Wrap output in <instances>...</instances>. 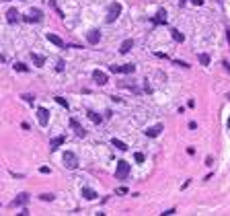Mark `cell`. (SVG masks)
<instances>
[{"instance_id":"1","label":"cell","mask_w":230,"mask_h":216,"mask_svg":"<svg viewBox=\"0 0 230 216\" xmlns=\"http://www.w3.org/2000/svg\"><path fill=\"white\" fill-rule=\"evenodd\" d=\"M132 167H130V163L127 161H117V169H115V179H125L130 175Z\"/></svg>"},{"instance_id":"2","label":"cell","mask_w":230,"mask_h":216,"mask_svg":"<svg viewBox=\"0 0 230 216\" xmlns=\"http://www.w3.org/2000/svg\"><path fill=\"white\" fill-rule=\"evenodd\" d=\"M62 161H64V167H66V169H76V167H78V158H76V154L70 152V150L64 152Z\"/></svg>"},{"instance_id":"3","label":"cell","mask_w":230,"mask_h":216,"mask_svg":"<svg viewBox=\"0 0 230 216\" xmlns=\"http://www.w3.org/2000/svg\"><path fill=\"white\" fill-rule=\"evenodd\" d=\"M23 21H27V23H39V21H43V13L39 8H31V13L25 15Z\"/></svg>"},{"instance_id":"4","label":"cell","mask_w":230,"mask_h":216,"mask_svg":"<svg viewBox=\"0 0 230 216\" xmlns=\"http://www.w3.org/2000/svg\"><path fill=\"white\" fill-rule=\"evenodd\" d=\"M119 13H121V4L119 2H113V4H109V15H107V23H113V21L119 17Z\"/></svg>"},{"instance_id":"5","label":"cell","mask_w":230,"mask_h":216,"mask_svg":"<svg viewBox=\"0 0 230 216\" xmlns=\"http://www.w3.org/2000/svg\"><path fill=\"white\" fill-rule=\"evenodd\" d=\"M37 119H39V126H47V122H49V111L45 107H39L37 109Z\"/></svg>"},{"instance_id":"6","label":"cell","mask_w":230,"mask_h":216,"mask_svg":"<svg viewBox=\"0 0 230 216\" xmlns=\"http://www.w3.org/2000/svg\"><path fill=\"white\" fill-rule=\"evenodd\" d=\"M99 39H101V31H97V29H91L86 33V41L91 45H95V43H99Z\"/></svg>"},{"instance_id":"7","label":"cell","mask_w":230,"mask_h":216,"mask_svg":"<svg viewBox=\"0 0 230 216\" xmlns=\"http://www.w3.org/2000/svg\"><path fill=\"white\" fill-rule=\"evenodd\" d=\"M162 130H164V126H162V123H156V126H152V128L146 130V136L148 138H156V136H160Z\"/></svg>"},{"instance_id":"8","label":"cell","mask_w":230,"mask_h":216,"mask_svg":"<svg viewBox=\"0 0 230 216\" xmlns=\"http://www.w3.org/2000/svg\"><path fill=\"white\" fill-rule=\"evenodd\" d=\"M47 41H49V43H54L56 48H66L64 39L60 37V35H56V33H47Z\"/></svg>"},{"instance_id":"9","label":"cell","mask_w":230,"mask_h":216,"mask_svg":"<svg viewBox=\"0 0 230 216\" xmlns=\"http://www.w3.org/2000/svg\"><path fill=\"white\" fill-rule=\"evenodd\" d=\"M19 19H21V17H19V10H17V8H8V10H6V21H8L10 25L19 23Z\"/></svg>"},{"instance_id":"10","label":"cell","mask_w":230,"mask_h":216,"mask_svg":"<svg viewBox=\"0 0 230 216\" xmlns=\"http://www.w3.org/2000/svg\"><path fill=\"white\" fill-rule=\"evenodd\" d=\"M27 202H29V193H19V196H17L15 200H12V204H10V206H12V208H17V206H25Z\"/></svg>"},{"instance_id":"11","label":"cell","mask_w":230,"mask_h":216,"mask_svg":"<svg viewBox=\"0 0 230 216\" xmlns=\"http://www.w3.org/2000/svg\"><path fill=\"white\" fill-rule=\"evenodd\" d=\"M70 126H72V128H74V132H76V136H80V138H84V136H86V130H84L82 126H80V123L76 122V119H70Z\"/></svg>"},{"instance_id":"12","label":"cell","mask_w":230,"mask_h":216,"mask_svg":"<svg viewBox=\"0 0 230 216\" xmlns=\"http://www.w3.org/2000/svg\"><path fill=\"white\" fill-rule=\"evenodd\" d=\"M164 23H167V13L164 10L156 13V17H152V25H164Z\"/></svg>"},{"instance_id":"13","label":"cell","mask_w":230,"mask_h":216,"mask_svg":"<svg viewBox=\"0 0 230 216\" xmlns=\"http://www.w3.org/2000/svg\"><path fill=\"white\" fill-rule=\"evenodd\" d=\"M64 142H66V138H64V136L51 138V140H49V148H51V150H56V148H60V146H62Z\"/></svg>"},{"instance_id":"14","label":"cell","mask_w":230,"mask_h":216,"mask_svg":"<svg viewBox=\"0 0 230 216\" xmlns=\"http://www.w3.org/2000/svg\"><path fill=\"white\" fill-rule=\"evenodd\" d=\"M93 78L97 80L99 84H107V76H105V72H101V70H95V72H93Z\"/></svg>"},{"instance_id":"15","label":"cell","mask_w":230,"mask_h":216,"mask_svg":"<svg viewBox=\"0 0 230 216\" xmlns=\"http://www.w3.org/2000/svg\"><path fill=\"white\" fill-rule=\"evenodd\" d=\"M82 196L86 198V200H95V198H99V193L95 192V189H91V187H82Z\"/></svg>"},{"instance_id":"16","label":"cell","mask_w":230,"mask_h":216,"mask_svg":"<svg viewBox=\"0 0 230 216\" xmlns=\"http://www.w3.org/2000/svg\"><path fill=\"white\" fill-rule=\"evenodd\" d=\"M171 37L177 41V43H183V41H185V35H183L181 31H177V29H171Z\"/></svg>"},{"instance_id":"17","label":"cell","mask_w":230,"mask_h":216,"mask_svg":"<svg viewBox=\"0 0 230 216\" xmlns=\"http://www.w3.org/2000/svg\"><path fill=\"white\" fill-rule=\"evenodd\" d=\"M132 48H134V41H132V39H125V41L121 43V48H119V52H121V54H127Z\"/></svg>"},{"instance_id":"18","label":"cell","mask_w":230,"mask_h":216,"mask_svg":"<svg viewBox=\"0 0 230 216\" xmlns=\"http://www.w3.org/2000/svg\"><path fill=\"white\" fill-rule=\"evenodd\" d=\"M31 60H33L35 66H43L45 64V58H43V56H39V54H31Z\"/></svg>"},{"instance_id":"19","label":"cell","mask_w":230,"mask_h":216,"mask_svg":"<svg viewBox=\"0 0 230 216\" xmlns=\"http://www.w3.org/2000/svg\"><path fill=\"white\" fill-rule=\"evenodd\" d=\"M86 115H88V119H91V122H95V123H101V122H103V118H101L99 113H95V111H88Z\"/></svg>"},{"instance_id":"20","label":"cell","mask_w":230,"mask_h":216,"mask_svg":"<svg viewBox=\"0 0 230 216\" xmlns=\"http://www.w3.org/2000/svg\"><path fill=\"white\" fill-rule=\"evenodd\" d=\"M113 146L119 148V150H127V144L121 142V140H117V138H113Z\"/></svg>"},{"instance_id":"21","label":"cell","mask_w":230,"mask_h":216,"mask_svg":"<svg viewBox=\"0 0 230 216\" xmlns=\"http://www.w3.org/2000/svg\"><path fill=\"white\" fill-rule=\"evenodd\" d=\"M15 70H17V72H29V66L23 64V62H17V64H15Z\"/></svg>"},{"instance_id":"22","label":"cell","mask_w":230,"mask_h":216,"mask_svg":"<svg viewBox=\"0 0 230 216\" xmlns=\"http://www.w3.org/2000/svg\"><path fill=\"white\" fill-rule=\"evenodd\" d=\"M109 70H111L113 74H123V66H115V64H111V66H109Z\"/></svg>"},{"instance_id":"23","label":"cell","mask_w":230,"mask_h":216,"mask_svg":"<svg viewBox=\"0 0 230 216\" xmlns=\"http://www.w3.org/2000/svg\"><path fill=\"white\" fill-rule=\"evenodd\" d=\"M199 62H201V66H208V64H210V56H208V54H199Z\"/></svg>"},{"instance_id":"24","label":"cell","mask_w":230,"mask_h":216,"mask_svg":"<svg viewBox=\"0 0 230 216\" xmlns=\"http://www.w3.org/2000/svg\"><path fill=\"white\" fill-rule=\"evenodd\" d=\"M56 103H58V105H62V107H66V109H68V101H66V99H64V97H56Z\"/></svg>"},{"instance_id":"25","label":"cell","mask_w":230,"mask_h":216,"mask_svg":"<svg viewBox=\"0 0 230 216\" xmlns=\"http://www.w3.org/2000/svg\"><path fill=\"white\" fill-rule=\"evenodd\" d=\"M134 70H136L134 64H125V66H123V74H130V72H134Z\"/></svg>"},{"instance_id":"26","label":"cell","mask_w":230,"mask_h":216,"mask_svg":"<svg viewBox=\"0 0 230 216\" xmlns=\"http://www.w3.org/2000/svg\"><path fill=\"white\" fill-rule=\"evenodd\" d=\"M41 200H43V202H51V200H54V193H41Z\"/></svg>"},{"instance_id":"27","label":"cell","mask_w":230,"mask_h":216,"mask_svg":"<svg viewBox=\"0 0 230 216\" xmlns=\"http://www.w3.org/2000/svg\"><path fill=\"white\" fill-rule=\"evenodd\" d=\"M134 158H136V163H144V154H142V152H136Z\"/></svg>"},{"instance_id":"28","label":"cell","mask_w":230,"mask_h":216,"mask_svg":"<svg viewBox=\"0 0 230 216\" xmlns=\"http://www.w3.org/2000/svg\"><path fill=\"white\" fill-rule=\"evenodd\" d=\"M23 99H25V101H27V103H33V95H23Z\"/></svg>"},{"instance_id":"29","label":"cell","mask_w":230,"mask_h":216,"mask_svg":"<svg viewBox=\"0 0 230 216\" xmlns=\"http://www.w3.org/2000/svg\"><path fill=\"white\" fill-rule=\"evenodd\" d=\"M206 165H208V167H212V165H214V158L208 157V158H206Z\"/></svg>"},{"instance_id":"30","label":"cell","mask_w":230,"mask_h":216,"mask_svg":"<svg viewBox=\"0 0 230 216\" xmlns=\"http://www.w3.org/2000/svg\"><path fill=\"white\" fill-rule=\"evenodd\" d=\"M175 212H177V210H175V208H171V210H167V212H162V214H164V216H171V214H175Z\"/></svg>"},{"instance_id":"31","label":"cell","mask_w":230,"mask_h":216,"mask_svg":"<svg viewBox=\"0 0 230 216\" xmlns=\"http://www.w3.org/2000/svg\"><path fill=\"white\" fill-rule=\"evenodd\" d=\"M117 193H119V196H123V193H127V189H125V187H119Z\"/></svg>"},{"instance_id":"32","label":"cell","mask_w":230,"mask_h":216,"mask_svg":"<svg viewBox=\"0 0 230 216\" xmlns=\"http://www.w3.org/2000/svg\"><path fill=\"white\" fill-rule=\"evenodd\" d=\"M39 171H41V173H43V175H47V173H49V167H41V169H39Z\"/></svg>"},{"instance_id":"33","label":"cell","mask_w":230,"mask_h":216,"mask_svg":"<svg viewBox=\"0 0 230 216\" xmlns=\"http://www.w3.org/2000/svg\"><path fill=\"white\" fill-rule=\"evenodd\" d=\"M0 62H6V58H4V56H2V54H0Z\"/></svg>"},{"instance_id":"34","label":"cell","mask_w":230,"mask_h":216,"mask_svg":"<svg viewBox=\"0 0 230 216\" xmlns=\"http://www.w3.org/2000/svg\"><path fill=\"white\" fill-rule=\"evenodd\" d=\"M228 99H230V93H228Z\"/></svg>"}]
</instances>
